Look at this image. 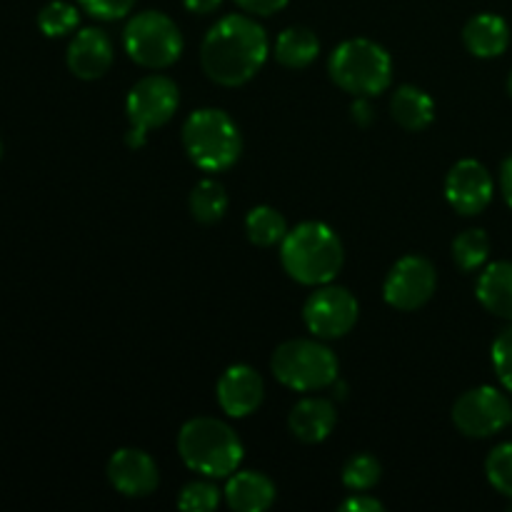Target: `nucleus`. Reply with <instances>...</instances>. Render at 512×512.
<instances>
[{"mask_svg":"<svg viewBox=\"0 0 512 512\" xmlns=\"http://www.w3.org/2000/svg\"><path fill=\"white\" fill-rule=\"evenodd\" d=\"M270 43L263 25L250 15H225L200 45V65L213 83L238 88L253 80L268 60Z\"/></svg>","mask_w":512,"mask_h":512,"instance_id":"f257e3e1","label":"nucleus"},{"mask_svg":"<svg viewBox=\"0 0 512 512\" xmlns=\"http://www.w3.org/2000/svg\"><path fill=\"white\" fill-rule=\"evenodd\" d=\"M345 260L343 240L325 223L295 225L280 243V263L300 285H325L340 273Z\"/></svg>","mask_w":512,"mask_h":512,"instance_id":"f03ea898","label":"nucleus"},{"mask_svg":"<svg viewBox=\"0 0 512 512\" xmlns=\"http://www.w3.org/2000/svg\"><path fill=\"white\" fill-rule=\"evenodd\" d=\"M178 453L193 473L213 480L230 478L243 463V443L218 418L188 420L178 433Z\"/></svg>","mask_w":512,"mask_h":512,"instance_id":"7ed1b4c3","label":"nucleus"},{"mask_svg":"<svg viewBox=\"0 0 512 512\" xmlns=\"http://www.w3.org/2000/svg\"><path fill=\"white\" fill-rule=\"evenodd\" d=\"M183 148L193 165L205 173H223L238 163L243 153V135L225 110L200 108L183 123Z\"/></svg>","mask_w":512,"mask_h":512,"instance_id":"20e7f679","label":"nucleus"},{"mask_svg":"<svg viewBox=\"0 0 512 512\" xmlns=\"http://www.w3.org/2000/svg\"><path fill=\"white\" fill-rule=\"evenodd\" d=\"M328 73L338 88L355 98H373L393 83V60L383 45L368 38L345 40L333 50Z\"/></svg>","mask_w":512,"mask_h":512,"instance_id":"39448f33","label":"nucleus"},{"mask_svg":"<svg viewBox=\"0 0 512 512\" xmlns=\"http://www.w3.org/2000/svg\"><path fill=\"white\" fill-rule=\"evenodd\" d=\"M270 370L285 388L295 393H315L338 380V358L318 340L295 338L278 345L270 358Z\"/></svg>","mask_w":512,"mask_h":512,"instance_id":"423d86ee","label":"nucleus"},{"mask_svg":"<svg viewBox=\"0 0 512 512\" xmlns=\"http://www.w3.org/2000/svg\"><path fill=\"white\" fill-rule=\"evenodd\" d=\"M123 45L133 63L148 70H163L183 55V33L170 15L143 10L125 25Z\"/></svg>","mask_w":512,"mask_h":512,"instance_id":"0eeeda50","label":"nucleus"},{"mask_svg":"<svg viewBox=\"0 0 512 512\" xmlns=\"http://www.w3.org/2000/svg\"><path fill=\"white\" fill-rule=\"evenodd\" d=\"M180 105V90L168 75H145L130 88L125 98V113H128L130 128L125 133V143L133 150L143 148L148 133L153 128H163L170 123Z\"/></svg>","mask_w":512,"mask_h":512,"instance_id":"6e6552de","label":"nucleus"},{"mask_svg":"<svg viewBox=\"0 0 512 512\" xmlns=\"http://www.w3.org/2000/svg\"><path fill=\"white\" fill-rule=\"evenodd\" d=\"M358 300L340 285H318L303 305L305 328L320 340H335L348 335L358 323Z\"/></svg>","mask_w":512,"mask_h":512,"instance_id":"1a4fd4ad","label":"nucleus"},{"mask_svg":"<svg viewBox=\"0 0 512 512\" xmlns=\"http://www.w3.org/2000/svg\"><path fill=\"white\" fill-rule=\"evenodd\" d=\"M453 423L468 438H490L512 423V403L498 388L480 385L455 400Z\"/></svg>","mask_w":512,"mask_h":512,"instance_id":"9d476101","label":"nucleus"},{"mask_svg":"<svg viewBox=\"0 0 512 512\" xmlns=\"http://www.w3.org/2000/svg\"><path fill=\"white\" fill-rule=\"evenodd\" d=\"M435 288H438V273L433 263L423 255H405L390 268L383 283V298L390 308L410 313L423 308L433 298Z\"/></svg>","mask_w":512,"mask_h":512,"instance_id":"9b49d317","label":"nucleus"},{"mask_svg":"<svg viewBox=\"0 0 512 512\" xmlns=\"http://www.w3.org/2000/svg\"><path fill=\"white\" fill-rule=\"evenodd\" d=\"M495 193L493 175L473 158L458 160L445 178V198L460 215H478L490 205Z\"/></svg>","mask_w":512,"mask_h":512,"instance_id":"f8f14e48","label":"nucleus"},{"mask_svg":"<svg viewBox=\"0 0 512 512\" xmlns=\"http://www.w3.org/2000/svg\"><path fill=\"white\" fill-rule=\"evenodd\" d=\"M108 480L125 498H148L158 488L160 473L145 450L120 448L108 460Z\"/></svg>","mask_w":512,"mask_h":512,"instance_id":"ddd939ff","label":"nucleus"},{"mask_svg":"<svg viewBox=\"0 0 512 512\" xmlns=\"http://www.w3.org/2000/svg\"><path fill=\"white\" fill-rule=\"evenodd\" d=\"M218 405L230 418H248L260 408L265 398V385L258 370L250 365H230L218 380Z\"/></svg>","mask_w":512,"mask_h":512,"instance_id":"4468645a","label":"nucleus"},{"mask_svg":"<svg viewBox=\"0 0 512 512\" xmlns=\"http://www.w3.org/2000/svg\"><path fill=\"white\" fill-rule=\"evenodd\" d=\"M70 73L80 80H98L113 65V40L100 28H83L73 35L65 55Z\"/></svg>","mask_w":512,"mask_h":512,"instance_id":"2eb2a0df","label":"nucleus"},{"mask_svg":"<svg viewBox=\"0 0 512 512\" xmlns=\"http://www.w3.org/2000/svg\"><path fill=\"white\" fill-rule=\"evenodd\" d=\"M338 423V413L335 405L325 398H303L288 415L290 433L300 440V443H323L330 438Z\"/></svg>","mask_w":512,"mask_h":512,"instance_id":"dca6fc26","label":"nucleus"},{"mask_svg":"<svg viewBox=\"0 0 512 512\" xmlns=\"http://www.w3.org/2000/svg\"><path fill=\"white\" fill-rule=\"evenodd\" d=\"M275 495L278 490L273 480L255 470H235L225 485V500L238 512H265L275 503Z\"/></svg>","mask_w":512,"mask_h":512,"instance_id":"f3484780","label":"nucleus"},{"mask_svg":"<svg viewBox=\"0 0 512 512\" xmlns=\"http://www.w3.org/2000/svg\"><path fill=\"white\" fill-rule=\"evenodd\" d=\"M463 43L475 58H498L510 45V28L500 15L478 13L463 28Z\"/></svg>","mask_w":512,"mask_h":512,"instance_id":"a211bd4d","label":"nucleus"},{"mask_svg":"<svg viewBox=\"0 0 512 512\" xmlns=\"http://www.w3.org/2000/svg\"><path fill=\"white\" fill-rule=\"evenodd\" d=\"M478 293L480 305L488 313L498 315V318L510 320L512 323V263L510 260H500V263L488 265L480 273L478 280Z\"/></svg>","mask_w":512,"mask_h":512,"instance_id":"6ab92c4d","label":"nucleus"},{"mask_svg":"<svg viewBox=\"0 0 512 512\" xmlns=\"http://www.w3.org/2000/svg\"><path fill=\"white\" fill-rule=\"evenodd\" d=\"M390 115L395 123L410 133H420L435 118V103L425 90L415 85H400L390 98Z\"/></svg>","mask_w":512,"mask_h":512,"instance_id":"aec40b11","label":"nucleus"},{"mask_svg":"<svg viewBox=\"0 0 512 512\" xmlns=\"http://www.w3.org/2000/svg\"><path fill=\"white\" fill-rule=\"evenodd\" d=\"M320 53V40L305 25H293V28H285L283 33L275 40L273 55L283 68H308Z\"/></svg>","mask_w":512,"mask_h":512,"instance_id":"412c9836","label":"nucleus"},{"mask_svg":"<svg viewBox=\"0 0 512 512\" xmlns=\"http://www.w3.org/2000/svg\"><path fill=\"white\" fill-rule=\"evenodd\" d=\"M245 233H248L250 243L258 248H273V245L283 243V238L288 235V223L275 208L258 205L245 218Z\"/></svg>","mask_w":512,"mask_h":512,"instance_id":"4be33fe9","label":"nucleus"},{"mask_svg":"<svg viewBox=\"0 0 512 512\" xmlns=\"http://www.w3.org/2000/svg\"><path fill=\"white\" fill-rule=\"evenodd\" d=\"M190 213L203 225L218 223L228 213V193L223 185L213 178L200 180L190 193Z\"/></svg>","mask_w":512,"mask_h":512,"instance_id":"5701e85b","label":"nucleus"},{"mask_svg":"<svg viewBox=\"0 0 512 512\" xmlns=\"http://www.w3.org/2000/svg\"><path fill=\"white\" fill-rule=\"evenodd\" d=\"M490 255V238L485 230L470 228L453 240V260L463 273L483 268Z\"/></svg>","mask_w":512,"mask_h":512,"instance_id":"b1692460","label":"nucleus"},{"mask_svg":"<svg viewBox=\"0 0 512 512\" xmlns=\"http://www.w3.org/2000/svg\"><path fill=\"white\" fill-rule=\"evenodd\" d=\"M80 23V13L75 5L65 3V0H53L45 5L38 13V28L48 38H63V35L73 33Z\"/></svg>","mask_w":512,"mask_h":512,"instance_id":"393cba45","label":"nucleus"},{"mask_svg":"<svg viewBox=\"0 0 512 512\" xmlns=\"http://www.w3.org/2000/svg\"><path fill=\"white\" fill-rule=\"evenodd\" d=\"M380 473L383 468L373 455H353L343 468V485L353 493H368L378 485Z\"/></svg>","mask_w":512,"mask_h":512,"instance_id":"a878e982","label":"nucleus"},{"mask_svg":"<svg viewBox=\"0 0 512 512\" xmlns=\"http://www.w3.org/2000/svg\"><path fill=\"white\" fill-rule=\"evenodd\" d=\"M490 485L505 498H512V443H503L485 460Z\"/></svg>","mask_w":512,"mask_h":512,"instance_id":"bb28decb","label":"nucleus"},{"mask_svg":"<svg viewBox=\"0 0 512 512\" xmlns=\"http://www.w3.org/2000/svg\"><path fill=\"white\" fill-rule=\"evenodd\" d=\"M220 505V490L208 480H195L180 490L178 508L185 512H213Z\"/></svg>","mask_w":512,"mask_h":512,"instance_id":"cd10ccee","label":"nucleus"},{"mask_svg":"<svg viewBox=\"0 0 512 512\" xmlns=\"http://www.w3.org/2000/svg\"><path fill=\"white\" fill-rule=\"evenodd\" d=\"M493 368L498 373L503 388L512 393V323L505 330H500V335L493 343Z\"/></svg>","mask_w":512,"mask_h":512,"instance_id":"c85d7f7f","label":"nucleus"},{"mask_svg":"<svg viewBox=\"0 0 512 512\" xmlns=\"http://www.w3.org/2000/svg\"><path fill=\"white\" fill-rule=\"evenodd\" d=\"M80 8L98 20H120L133 10L135 0H78Z\"/></svg>","mask_w":512,"mask_h":512,"instance_id":"c756f323","label":"nucleus"},{"mask_svg":"<svg viewBox=\"0 0 512 512\" xmlns=\"http://www.w3.org/2000/svg\"><path fill=\"white\" fill-rule=\"evenodd\" d=\"M240 8L248 15H258V18H268V15L280 13L288 5V0H235Z\"/></svg>","mask_w":512,"mask_h":512,"instance_id":"7c9ffc66","label":"nucleus"},{"mask_svg":"<svg viewBox=\"0 0 512 512\" xmlns=\"http://www.w3.org/2000/svg\"><path fill=\"white\" fill-rule=\"evenodd\" d=\"M338 510H343V512H380L383 510V503L368 493H353L348 500H343V503L338 505Z\"/></svg>","mask_w":512,"mask_h":512,"instance_id":"2f4dec72","label":"nucleus"},{"mask_svg":"<svg viewBox=\"0 0 512 512\" xmlns=\"http://www.w3.org/2000/svg\"><path fill=\"white\" fill-rule=\"evenodd\" d=\"M353 120L358 125H370L373 123V105L368 98H355L353 103Z\"/></svg>","mask_w":512,"mask_h":512,"instance_id":"473e14b6","label":"nucleus"},{"mask_svg":"<svg viewBox=\"0 0 512 512\" xmlns=\"http://www.w3.org/2000/svg\"><path fill=\"white\" fill-rule=\"evenodd\" d=\"M183 5L195 15H210L223 5V0H183Z\"/></svg>","mask_w":512,"mask_h":512,"instance_id":"72a5a7b5","label":"nucleus"},{"mask_svg":"<svg viewBox=\"0 0 512 512\" xmlns=\"http://www.w3.org/2000/svg\"><path fill=\"white\" fill-rule=\"evenodd\" d=\"M500 190H503L505 203L512 208V155L505 160L503 168H500Z\"/></svg>","mask_w":512,"mask_h":512,"instance_id":"f704fd0d","label":"nucleus"},{"mask_svg":"<svg viewBox=\"0 0 512 512\" xmlns=\"http://www.w3.org/2000/svg\"><path fill=\"white\" fill-rule=\"evenodd\" d=\"M508 93H510V98H512V73H510V78H508Z\"/></svg>","mask_w":512,"mask_h":512,"instance_id":"c9c22d12","label":"nucleus"},{"mask_svg":"<svg viewBox=\"0 0 512 512\" xmlns=\"http://www.w3.org/2000/svg\"><path fill=\"white\" fill-rule=\"evenodd\" d=\"M0 155H3V140H0Z\"/></svg>","mask_w":512,"mask_h":512,"instance_id":"e433bc0d","label":"nucleus"},{"mask_svg":"<svg viewBox=\"0 0 512 512\" xmlns=\"http://www.w3.org/2000/svg\"><path fill=\"white\" fill-rule=\"evenodd\" d=\"M510 510H512V505H510Z\"/></svg>","mask_w":512,"mask_h":512,"instance_id":"4c0bfd02","label":"nucleus"}]
</instances>
